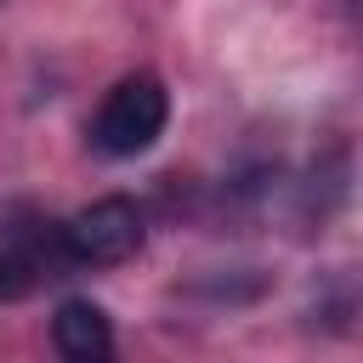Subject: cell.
I'll return each mask as SVG.
<instances>
[{
  "label": "cell",
  "instance_id": "6da1fadb",
  "mask_svg": "<svg viewBox=\"0 0 363 363\" xmlns=\"http://www.w3.org/2000/svg\"><path fill=\"white\" fill-rule=\"evenodd\" d=\"M164 119H170V91L153 74H125L102 96V108L91 119V142L108 159H136L164 136Z\"/></svg>",
  "mask_w": 363,
  "mask_h": 363
},
{
  "label": "cell",
  "instance_id": "7a4b0ae2",
  "mask_svg": "<svg viewBox=\"0 0 363 363\" xmlns=\"http://www.w3.org/2000/svg\"><path fill=\"white\" fill-rule=\"evenodd\" d=\"M74 261L68 250V233L51 227V221H6L0 227V301H28L40 284L62 278Z\"/></svg>",
  "mask_w": 363,
  "mask_h": 363
},
{
  "label": "cell",
  "instance_id": "3957f363",
  "mask_svg": "<svg viewBox=\"0 0 363 363\" xmlns=\"http://www.w3.org/2000/svg\"><path fill=\"white\" fill-rule=\"evenodd\" d=\"M62 233H68V250L79 267H119L142 250V210L130 199L108 193V199H91Z\"/></svg>",
  "mask_w": 363,
  "mask_h": 363
},
{
  "label": "cell",
  "instance_id": "277c9868",
  "mask_svg": "<svg viewBox=\"0 0 363 363\" xmlns=\"http://www.w3.org/2000/svg\"><path fill=\"white\" fill-rule=\"evenodd\" d=\"M51 340H57V352L68 363H102L113 352V323H108V312L96 301L74 295V301H62L51 312Z\"/></svg>",
  "mask_w": 363,
  "mask_h": 363
}]
</instances>
